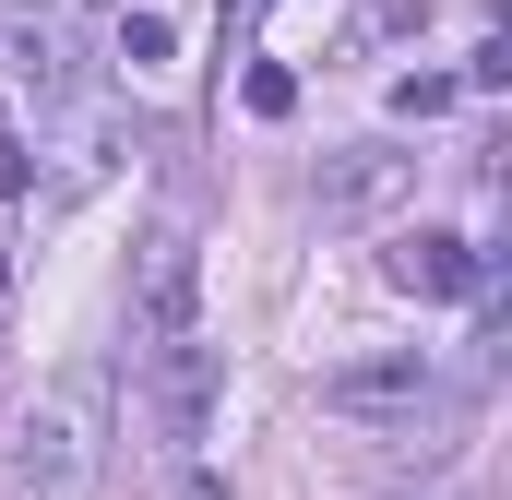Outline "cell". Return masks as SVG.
<instances>
[{"instance_id":"6da1fadb","label":"cell","mask_w":512,"mask_h":500,"mask_svg":"<svg viewBox=\"0 0 512 500\" xmlns=\"http://www.w3.org/2000/svg\"><path fill=\"white\" fill-rule=\"evenodd\" d=\"M12 489L24 500H96L108 489V370H72L12 429Z\"/></svg>"},{"instance_id":"7a4b0ae2","label":"cell","mask_w":512,"mask_h":500,"mask_svg":"<svg viewBox=\"0 0 512 500\" xmlns=\"http://www.w3.org/2000/svg\"><path fill=\"white\" fill-rule=\"evenodd\" d=\"M131 322H143V346L203 334V239H191L179 215H155V227H143V262H131Z\"/></svg>"},{"instance_id":"3957f363","label":"cell","mask_w":512,"mask_h":500,"mask_svg":"<svg viewBox=\"0 0 512 500\" xmlns=\"http://www.w3.org/2000/svg\"><path fill=\"white\" fill-rule=\"evenodd\" d=\"M143 393H155V429L191 453L203 429H215V393H227V358L203 346V334H179V346H143Z\"/></svg>"},{"instance_id":"277c9868","label":"cell","mask_w":512,"mask_h":500,"mask_svg":"<svg viewBox=\"0 0 512 500\" xmlns=\"http://www.w3.org/2000/svg\"><path fill=\"white\" fill-rule=\"evenodd\" d=\"M405 191H417V155L405 143H346L322 167V227H382Z\"/></svg>"},{"instance_id":"5b68a950","label":"cell","mask_w":512,"mask_h":500,"mask_svg":"<svg viewBox=\"0 0 512 500\" xmlns=\"http://www.w3.org/2000/svg\"><path fill=\"white\" fill-rule=\"evenodd\" d=\"M322 405H334V417H405V405H429V346H393V358L322 370Z\"/></svg>"},{"instance_id":"8992f818","label":"cell","mask_w":512,"mask_h":500,"mask_svg":"<svg viewBox=\"0 0 512 500\" xmlns=\"http://www.w3.org/2000/svg\"><path fill=\"white\" fill-rule=\"evenodd\" d=\"M393 286H405V298H477L489 262H477V239L429 227V239H393Z\"/></svg>"},{"instance_id":"52a82bcc","label":"cell","mask_w":512,"mask_h":500,"mask_svg":"<svg viewBox=\"0 0 512 500\" xmlns=\"http://www.w3.org/2000/svg\"><path fill=\"white\" fill-rule=\"evenodd\" d=\"M417 24H429V0H358V12H346V48H358V60H382V48L417 36Z\"/></svg>"},{"instance_id":"ba28073f","label":"cell","mask_w":512,"mask_h":500,"mask_svg":"<svg viewBox=\"0 0 512 500\" xmlns=\"http://www.w3.org/2000/svg\"><path fill=\"white\" fill-rule=\"evenodd\" d=\"M108 167H120V131H84V143H72V167H60V191H48V203H84V191H96V179H108Z\"/></svg>"},{"instance_id":"9c48e42d","label":"cell","mask_w":512,"mask_h":500,"mask_svg":"<svg viewBox=\"0 0 512 500\" xmlns=\"http://www.w3.org/2000/svg\"><path fill=\"white\" fill-rule=\"evenodd\" d=\"M453 96H465V84H453V72H405V84H393V120H441V108H453Z\"/></svg>"},{"instance_id":"30bf717a","label":"cell","mask_w":512,"mask_h":500,"mask_svg":"<svg viewBox=\"0 0 512 500\" xmlns=\"http://www.w3.org/2000/svg\"><path fill=\"white\" fill-rule=\"evenodd\" d=\"M239 96H251V120H286V108H298V72H286V60H251Z\"/></svg>"},{"instance_id":"8fae6325","label":"cell","mask_w":512,"mask_h":500,"mask_svg":"<svg viewBox=\"0 0 512 500\" xmlns=\"http://www.w3.org/2000/svg\"><path fill=\"white\" fill-rule=\"evenodd\" d=\"M120 60H131V72H155V60H167V12H131V24H120Z\"/></svg>"},{"instance_id":"7c38bea8","label":"cell","mask_w":512,"mask_h":500,"mask_svg":"<svg viewBox=\"0 0 512 500\" xmlns=\"http://www.w3.org/2000/svg\"><path fill=\"white\" fill-rule=\"evenodd\" d=\"M36 191V155H24V120H0V203Z\"/></svg>"},{"instance_id":"4fadbf2b","label":"cell","mask_w":512,"mask_h":500,"mask_svg":"<svg viewBox=\"0 0 512 500\" xmlns=\"http://www.w3.org/2000/svg\"><path fill=\"white\" fill-rule=\"evenodd\" d=\"M0 298H12V250H0Z\"/></svg>"},{"instance_id":"5bb4252c","label":"cell","mask_w":512,"mask_h":500,"mask_svg":"<svg viewBox=\"0 0 512 500\" xmlns=\"http://www.w3.org/2000/svg\"><path fill=\"white\" fill-rule=\"evenodd\" d=\"M0 36H12V24H0Z\"/></svg>"}]
</instances>
